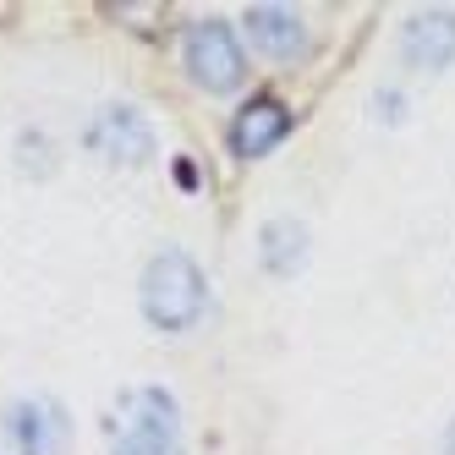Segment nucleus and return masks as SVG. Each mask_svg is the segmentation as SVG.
I'll list each match as a JSON object with an SVG mask.
<instances>
[{
	"label": "nucleus",
	"instance_id": "6e6552de",
	"mask_svg": "<svg viewBox=\"0 0 455 455\" xmlns=\"http://www.w3.org/2000/svg\"><path fill=\"white\" fill-rule=\"evenodd\" d=\"M242 22H247V39L275 60H297L307 50V28L291 6H247Z\"/></svg>",
	"mask_w": 455,
	"mask_h": 455
},
{
	"label": "nucleus",
	"instance_id": "f257e3e1",
	"mask_svg": "<svg viewBox=\"0 0 455 455\" xmlns=\"http://www.w3.org/2000/svg\"><path fill=\"white\" fill-rule=\"evenodd\" d=\"M110 455H187L181 406L159 384H132L110 406Z\"/></svg>",
	"mask_w": 455,
	"mask_h": 455
},
{
	"label": "nucleus",
	"instance_id": "423d86ee",
	"mask_svg": "<svg viewBox=\"0 0 455 455\" xmlns=\"http://www.w3.org/2000/svg\"><path fill=\"white\" fill-rule=\"evenodd\" d=\"M285 132H291V110L280 100H269V93H258V100H247L236 110V121H231V154L258 159V154H269Z\"/></svg>",
	"mask_w": 455,
	"mask_h": 455
},
{
	"label": "nucleus",
	"instance_id": "9d476101",
	"mask_svg": "<svg viewBox=\"0 0 455 455\" xmlns=\"http://www.w3.org/2000/svg\"><path fill=\"white\" fill-rule=\"evenodd\" d=\"M379 105H384V121H401V93H395V88H384Z\"/></svg>",
	"mask_w": 455,
	"mask_h": 455
},
{
	"label": "nucleus",
	"instance_id": "9b49d317",
	"mask_svg": "<svg viewBox=\"0 0 455 455\" xmlns=\"http://www.w3.org/2000/svg\"><path fill=\"white\" fill-rule=\"evenodd\" d=\"M444 455H455V422H450V434H444Z\"/></svg>",
	"mask_w": 455,
	"mask_h": 455
},
{
	"label": "nucleus",
	"instance_id": "7ed1b4c3",
	"mask_svg": "<svg viewBox=\"0 0 455 455\" xmlns=\"http://www.w3.org/2000/svg\"><path fill=\"white\" fill-rule=\"evenodd\" d=\"M181 60H187V77L198 83L204 93H231L247 72V60H242V44L231 34V22H192L187 28V39H181Z\"/></svg>",
	"mask_w": 455,
	"mask_h": 455
},
{
	"label": "nucleus",
	"instance_id": "f03ea898",
	"mask_svg": "<svg viewBox=\"0 0 455 455\" xmlns=\"http://www.w3.org/2000/svg\"><path fill=\"white\" fill-rule=\"evenodd\" d=\"M204 297H209V280L204 269L192 264L181 247H159L143 269V285H138V302H143V318L165 335H187L204 313Z\"/></svg>",
	"mask_w": 455,
	"mask_h": 455
},
{
	"label": "nucleus",
	"instance_id": "20e7f679",
	"mask_svg": "<svg viewBox=\"0 0 455 455\" xmlns=\"http://www.w3.org/2000/svg\"><path fill=\"white\" fill-rule=\"evenodd\" d=\"M88 148L100 154V159H110V165H143V159L154 154V126L132 105H110V110L93 116Z\"/></svg>",
	"mask_w": 455,
	"mask_h": 455
},
{
	"label": "nucleus",
	"instance_id": "1a4fd4ad",
	"mask_svg": "<svg viewBox=\"0 0 455 455\" xmlns=\"http://www.w3.org/2000/svg\"><path fill=\"white\" fill-rule=\"evenodd\" d=\"M258 252H264V269L269 275H297L307 264V225L302 220H269L264 236H258Z\"/></svg>",
	"mask_w": 455,
	"mask_h": 455
},
{
	"label": "nucleus",
	"instance_id": "39448f33",
	"mask_svg": "<svg viewBox=\"0 0 455 455\" xmlns=\"http://www.w3.org/2000/svg\"><path fill=\"white\" fill-rule=\"evenodd\" d=\"M6 428L22 455H67L72 450V417L50 395H28L6 411Z\"/></svg>",
	"mask_w": 455,
	"mask_h": 455
},
{
	"label": "nucleus",
	"instance_id": "0eeeda50",
	"mask_svg": "<svg viewBox=\"0 0 455 455\" xmlns=\"http://www.w3.org/2000/svg\"><path fill=\"white\" fill-rule=\"evenodd\" d=\"M401 55L422 72H444L455 60V12H417L401 34Z\"/></svg>",
	"mask_w": 455,
	"mask_h": 455
}]
</instances>
